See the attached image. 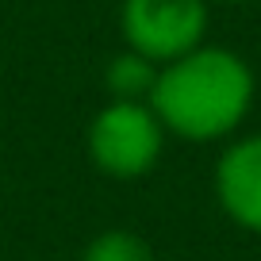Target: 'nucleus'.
<instances>
[{
  "instance_id": "1",
  "label": "nucleus",
  "mask_w": 261,
  "mask_h": 261,
  "mask_svg": "<svg viewBox=\"0 0 261 261\" xmlns=\"http://www.w3.org/2000/svg\"><path fill=\"white\" fill-rule=\"evenodd\" d=\"M253 69L227 46H196L192 54L158 69L150 108L165 135L185 142L230 139L253 108Z\"/></svg>"
},
{
  "instance_id": "2",
  "label": "nucleus",
  "mask_w": 261,
  "mask_h": 261,
  "mask_svg": "<svg viewBox=\"0 0 261 261\" xmlns=\"http://www.w3.org/2000/svg\"><path fill=\"white\" fill-rule=\"evenodd\" d=\"M165 150V127L150 104L108 100L89 127V158L104 177L139 180Z\"/></svg>"
},
{
  "instance_id": "3",
  "label": "nucleus",
  "mask_w": 261,
  "mask_h": 261,
  "mask_svg": "<svg viewBox=\"0 0 261 261\" xmlns=\"http://www.w3.org/2000/svg\"><path fill=\"white\" fill-rule=\"evenodd\" d=\"M119 23L127 50L154 65H169L204 46L207 0H123Z\"/></svg>"
},
{
  "instance_id": "4",
  "label": "nucleus",
  "mask_w": 261,
  "mask_h": 261,
  "mask_svg": "<svg viewBox=\"0 0 261 261\" xmlns=\"http://www.w3.org/2000/svg\"><path fill=\"white\" fill-rule=\"evenodd\" d=\"M215 200L230 223L261 234V135H246L219 154Z\"/></svg>"
},
{
  "instance_id": "5",
  "label": "nucleus",
  "mask_w": 261,
  "mask_h": 261,
  "mask_svg": "<svg viewBox=\"0 0 261 261\" xmlns=\"http://www.w3.org/2000/svg\"><path fill=\"white\" fill-rule=\"evenodd\" d=\"M158 69L162 65L146 62L135 50H123L112 62L104 65V85L112 92V100H135V104H150V92H154Z\"/></svg>"
},
{
  "instance_id": "6",
  "label": "nucleus",
  "mask_w": 261,
  "mask_h": 261,
  "mask_svg": "<svg viewBox=\"0 0 261 261\" xmlns=\"http://www.w3.org/2000/svg\"><path fill=\"white\" fill-rule=\"evenodd\" d=\"M81 261H154V250L146 246V238H139L135 230H100L89 246H85Z\"/></svg>"
},
{
  "instance_id": "7",
  "label": "nucleus",
  "mask_w": 261,
  "mask_h": 261,
  "mask_svg": "<svg viewBox=\"0 0 261 261\" xmlns=\"http://www.w3.org/2000/svg\"><path fill=\"white\" fill-rule=\"evenodd\" d=\"M207 4H212V0H207ZM219 4H246V0H219Z\"/></svg>"
}]
</instances>
